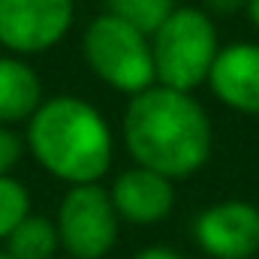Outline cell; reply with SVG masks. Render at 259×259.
<instances>
[{"instance_id": "2", "label": "cell", "mask_w": 259, "mask_h": 259, "mask_svg": "<svg viewBox=\"0 0 259 259\" xmlns=\"http://www.w3.org/2000/svg\"><path fill=\"white\" fill-rule=\"evenodd\" d=\"M33 160L69 187L100 184L115 160V136L109 121L81 97H49L33 112L24 133Z\"/></svg>"}, {"instance_id": "7", "label": "cell", "mask_w": 259, "mask_h": 259, "mask_svg": "<svg viewBox=\"0 0 259 259\" xmlns=\"http://www.w3.org/2000/svg\"><path fill=\"white\" fill-rule=\"evenodd\" d=\"M193 238L211 259H250L259 250V208L247 199H223L193 220Z\"/></svg>"}, {"instance_id": "8", "label": "cell", "mask_w": 259, "mask_h": 259, "mask_svg": "<svg viewBox=\"0 0 259 259\" xmlns=\"http://www.w3.org/2000/svg\"><path fill=\"white\" fill-rule=\"evenodd\" d=\"M109 199L118 220H127L136 226H154L172 214L175 184L151 169L133 166L115 178V184L109 187Z\"/></svg>"}, {"instance_id": "9", "label": "cell", "mask_w": 259, "mask_h": 259, "mask_svg": "<svg viewBox=\"0 0 259 259\" xmlns=\"http://www.w3.org/2000/svg\"><path fill=\"white\" fill-rule=\"evenodd\" d=\"M208 84L226 109L259 115V42H232L220 49Z\"/></svg>"}, {"instance_id": "12", "label": "cell", "mask_w": 259, "mask_h": 259, "mask_svg": "<svg viewBox=\"0 0 259 259\" xmlns=\"http://www.w3.org/2000/svg\"><path fill=\"white\" fill-rule=\"evenodd\" d=\"M178 9L175 0H106V12L121 18L133 30L145 33L148 39L166 24V18Z\"/></svg>"}, {"instance_id": "5", "label": "cell", "mask_w": 259, "mask_h": 259, "mask_svg": "<svg viewBox=\"0 0 259 259\" xmlns=\"http://www.w3.org/2000/svg\"><path fill=\"white\" fill-rule=\"evenodd\" d=\"M118 214L100 184L69 187L58 208V241L72 259H106L118 244Z\"/></svg>"}, {"instance_id": "18", "label": "cell", "mask_w": 259, "mask_h": 259, "mask_svg": "<svg viewBox=\"0 0 259 259\" xmlns=\"http://www.w3.org/2000/svg\"><path fill=\"white\" fill-rule=\"evenodd\" d=\"M0 259H9V256H6V253H3V250H0Z\"/></svg>"}, {"instance_id": "13", "label": "cell", "mask_w": 259, "mask_h": 259, "mask_svg": "<svg viewBox=\"0 0 259 259\" xmlns=\"http://www.w3.org/2000/svg\"><path fill=\"white\" fill-rule=\"evenodd\" d=\"M30 214V193L21 181L0 178V241H6L12 235V229Z\"/></svg>"}, {"instance_id": "4", "label": "cell", "mask_w": 259, "mask_h": 259, "mask_svg": "<svg viewBox=\"0 0 259 259\" xmlns=\"http://www.w3.org/2000/svg\"><path fill=\"white\" fill-rule=\"evenodd\" d=\"M81 55L91 72L118 94L139 97L157 81L151 39L109 12L88 24L81 36Z\"/></svg>"}, {"instance_id": "10", "label": "cell", "mask_w": 259, "mask_h": 259, "mask_svg": "<svg viewBox=\"0 0 259 259\" xmlns=\"http://www.w3.org/2000/svg\"><path fill=\"white\" fill-rule=\"evenodd\" d=\"M42 106V81L21 58H0V127L30 121Z\"/></svg>"}, {"instance_id": "15", "label": "cell", "mask_w": 259, "mask_h": 259, "mask_svg": "<svg viewBox=\"0 0 259 259\" xmlns=\"http://www.w3.org/2000/svg\"><path fill=\"white\" fill-rule=\"evenodd\" d=\"M244 3L247 0H202V12L208 15V18H229V15H235L238 9H244Z\"/></svg>"}, {"instance_id": "6", "label": "cell", "mask_w": 259, "mask_h": 259, "mask_svg": "<svg viewBox=\"0 0 259 259\" xmlns=\"http://www.w3.org/2000/svg\"><path fill=\"white\" fill-rule=\"evenodd\" d=\"M75 21V0H0V46L12 58L55 49Z\"/></svg>"}, {"instance_id": "1", "label": "cell", "mask_w": 259, "mask_h": 259, "mask_svg": "<svg viewBox=\"0 0 259 259\" xmlns=\"http://www.w3.org/2000/svg\"><path fill=\"white\" fill-rule=\"evenodd\" d=\"M124 145L136 166L181 181L208 163L214 130L193 94L154 84L130 100L124 112Z\"/></svg>"}, {"instance_id": "16", "label": "cell", "mask_w": 259, "mask_h": 259, "mask_svg": "<svg viewBox=\"0 0 259 259\" xmlns=\"http://www.w3.org/2000/svg\"><path fill=\"white\" fill-rule=\"evenodd\" d=\"M133 259H184L178 250H172V247H166V244H151V247H145V250H139Z\"/></svg>"}, {"instance_id": "3", "label": "cell", "mask_w": 259, "mask_h": 259, "mask_svg": "<svg viewBox=\"0 0 259 259\" xmlns=\"http://www.w3.org/2000/svg\"><path fill=\"white\" fill-rule=\"evenodd\" d=\"M217 52L220 42L214 18L193 6H178L151 36L154 75L160 88H172L181 94H193L199 84L208 81Z\"/></svg>"}, {"instance_id": "17", "label": "cell", "mask_w": 259, "mask_h": 259, "mask_svg": "<svg viewBox=\"0 0 259 259\" xmlns=\"http://www.w3.org/2000/svg\"><path fill=\"white\" fill-rule=\"evenodd\" d=\"M244 12H247V18L253 21V27L259 30V0H247V3H244Z\"/></svg>"}, {"instance_id": "11", "label": "cell", "mask_w": 259, "mask_h": 259, "mask_svg": "<svg viewBox=\"0 0 259 259\" xmlns=\"http://www.w3.org/2000/svg\"><path fill=\"white\" fill-rule=\"evenodd\" d=\"M3 244H6L3 253L9 259H52L61 247L55 220L42 214H27Z\"/></svg>"}, {"instance_id": "14", "label": "cell", "mask_w": 259, "mask_h": 259, "mask_svg": "<svg viewBox=\"0 0 259 259\" xmlns=\"http://www.w3.org/2000/svg\"><path fill=\"white\" fill-rule=\"evenodd\" d=\"M24 157V139L12 127H0V178H9Z\"/></svg>"}]
</instances>
